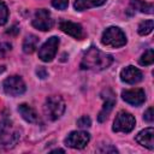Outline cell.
<instances>
[{
	"mask_svg": "<svg viewBox=\"0 0 154 154\" xmlns=\"http://www.w3.org/2000/svg\"><path fill=\"white\" fill-rule=\"evenodd\" d=\"M113 63V57L107 54L96 47H90L83 55L81 61V69L91 71H102Z\"/></svg>",
	"mask_w": 154,
	"mask_h": 154,
	"instance_id": "obj_1",
	"label": "cell"
},
{
	"mask_svg": "<svg viewBox=\"0 0 154 154\" xmlns=\"http://www.w3.org/2000/svg\"><path fill=\"white\" fill-rule=\"evenodd\" d=\"M19 140V132L12 129V123L8 119L0 120V150L13 148Z\"/></svg>",
	"mask_w": 154,
	"mask_h": 154,
	"instance_id": "obj_2",
	"label": "cell"
},
{
	"mask_svg": "<svg viewBox=\"0 0 154 154\" xmlns=\"http://www.w3.org/2000/svg\"><path fill=\"white\" fill-rule=\"evenodd\" d=\"M101 43L107 47L112 48H119L125 46L126 43V36L124 31L118 26H109L107 28L101 36Z\"/></svg>",
	"mask_w": 154,
	"mask_h": 154,
	"instance_id": "obj_3",
	"label": "cell"
},
{
	"mask_svg": "<svg viewBox=\"0 0 154 154\" xmlns=\"http://www.w3.org/2000/svg\"><path fill=\"white\" fill-rule=\"evenodd\" d=\"M43 112L49 120L59 119L65 112V102L58 95H51L46 99L43 105Z\"/></svg>",
	"mask_w": 154,
	"mask_h": 154,
	"instance_id": "obj_4",
	"label": "cell"
},
{
	"mask_svg": "<svg viewBox=\"0 0 154 154\" xmlns=\"http://www.w3.org/2000/svg\"><path fill=\"white\" fill-rule=\"evenodd\" d=\"M135 125H136L135 117L131 113H129V112L120 111L116 116V119L113 122L112 130L114 132H124V134H128V132H130V131L134 130Z\"/></svg>",
	"mask_w": 154,
	"mask_h": 154,
	"instance_id": "obj_5",
	"label": "cell"
},
{
	"mask_svg": "<svg viewBox=\"0 0 154 154\" xmlns=\"http://www.w3.org/2000/svg\"><path fill=\"white\" fill-rule=\"evenodd\" d=\"M25 83L20 76H10L2 82V90L8 96H19L25 93Z\"/></svg>",
	"mask_w": 154,
	"mask_h": 154,
	"instance_id": "obj_6",
	"label": "cell"
},
{
	"mask_svg": "<svg viewBox=\"0 0 154 154\" xmlns=\"http://www.w3.org/2000/svg\"><path fill=\"white\" fill-rule=\"evenodd\" d=\"M59 38L57 36H52L49 37L38 49V58L45 61V63H48V61H52L54 58H55V54L58 52V47H59Z\"/></svg>",
	"mask_w": 154,
	"mask_h": 154,
	"instance_id": "obj_7",
	"label": "cell"
},
{
	"mask_svg": "<svg viewBox=\"0 0 154 154\" xmlns=\"http://www.w3.org/2000/svg\"><path fill=\"white\" fill-rule=\"evenodd\" d=\"M54 24V20L51 16V12L46 8H40L35 12L32 18V26L41 30V31H48L52 29Z\"/></svg>",
	"mask_w": 154,
	"mask_h": 154,
	"instance_id": "obj_8",
	"label": "cell"
},
{
	"mask_svg": "<svg viewBox=\"0 0 154 154\" xmlns=\"http://www.w3.org/2000/svg\"><path fill=\"white\" fill-rule=\"evenodd\" d=\"M89 141H90V135L85 131H72L64 140L65 146L73 148V149L84 148L89 143Z\"/></svg>",
	"mask_w": 154,
	"mask_h": 154,
	"instance_id": "obj_9",
	"label": "cell"
},
{
	"mask_svg": "<svg viewBox=\"0 0 154 154\" xmlns=\"http://www.w3.org/2000/svg\"><path fill=\"white\" fill-rule=\"evenodd\" d=\"M122 99L132 106H141L146 101V93L143 89L140 88L126 89L122 91Z\"/></svg>",
	"mask_w": 154,
	"mask_h": 154,
	"instance_id": "obj_10",
	"label": "cell"
},
{
	"mask_svg": "<svg viewBox=\"0 0 154 154\" xmlns=\"http://www.w3.org/2000/svg\"><path fill=\"white\" fill-rule=\"evenodd\" d=\"M59 29H60L63 32H65V34L72 36V37L76 38V40H82V38L84 37L83 28H82V25L78 24V23H73V22H70V20H60V23H59Z\"/></svg>",
	"mask_w": 154,
	"mask_h": 154,
	"instance_id": "obj_11",
	"label": "cell"
},
{
	"mask_svg": "<svg viewBox=\"0 0 154 154\" xmlns=\"http://www.w3.org/2000/svg\"><path fill=\"white\" fill-rule=\"evenodd\" d=\"M142 72L135 66H126L120 71V79L126 84H136L142 81Z\"/></svg>",
	"mask_w": 154,
	"mask_h": 154,
	"instance_id": "obj_12",
	"label": "cell"
},
{
	"mask_svg": "<svg viewBox=\"0 0 154 154\" xmlns=\"http://www.w3.org/2000/svg\"><path fill=\"white\" fill-rule=\"evenodd\" d=\"M101 97L105 100V102H103V106H102V108H101V111L99 112V116H97V120L100 123L105 122L108 118L111 111L113 109V106L116 105V96L111 90H106V96L102 95Z\"/></svg>",
	"mask_w": 154,
	"mask_h": 154,
	"instance_id": "obj_13",
	"label": "cell"
},
{
	"mask_svg": "<svg viewBox=\"0 0 154 154\" xmlns=\"http://www.w3.org/2000/svg\"><path fill=\"white\" fill-rule=\"evenodd\" d=\"M136 142L150 150L154 149V129L153 128H147L142 131H140L136 137Z\"/></svg>",
	"mask_w": 154,
	"mask_h": 154,
	"instance_id": "obj_14",
	"label": "cell"
},
{
	"mask_svg": "<svg viewBox=\"0 0 154 154\" xmlns=\"http://www.w3.org/2000/svg\"><path fill=\"white\" fill-rule=\"evenodd\" d=\"M18 112L22 116V118L28 123H38L40 118L36 113V111L28 103H22L18 106Z\"/></svg>",
	"mask_w": 154,
	"mask_h": 154,
	"instance_id": "obj_15",
	"label": "cell"
},
{
	"mask_svg": "<svg viewBox=\"0 0 154 154\" xmlns=\"http://www.w3.org/2000/svg\"><path fill=\"white\" fill-rule=\"evenodd\" d=\"M106 2V0H76L73 4V7L77 11H84L91 7H97L101 6Z\"/></svg>",
	"mask_w": 154,
	"mask_h": 154,
	"instance_id": "obj_16",
	"label": "cell"
},
{
	"mask_svg": "<svg viewBox=\"0 0 154 154\" xmlns=\"http://www.w3.org/2000/svg\"><path fill=\"white\" fill-rule=\"evenodd\" d=\"M37 43H38V37L36 35L29 34L23 41V52L26 54H31L37 48Z\"/></svg>",
	"mask_w": 154,
	"mask_h": 154,
	"instance_id": "obj_17",
	"label": "cell"
},
{
	"mask_svg": "<svg viewBox=\"0 0 154 154\" xmlns=\"http://www.w3.org/2000/svg\"><path fill=\"white\" fill-rule=\"evenodd\" d=\"M131 6L134 10L152 14L153 13V4L152 2H144L143 0H131Z\"/></svg>",
	"mask_w": 154,
	"mask_h": 154,
	"instance_id": "obj_18",
	"label": "cell"
},
{
	"mask_svg": "<svg viewBox=\"0 0 154 154\" xmlns=\"http://www.w3.org/2000/svg\"><path fill=\"white\" fill-rule=\"evenodd\" d=\"M153 28H154V22H153V19H148V20H143V22L140 23L137 31H138V34H140L141 36H146V35H148V34L152 32Z\"/></svg>",
	"mask_w": 154,
	"mask_h": 154,
	"instance_id": "obj_19",
	"label": "cell"
},
{
	"mask_svg": "<svg viewBox=\"0 0 154 154\" xmlns=\"http://www.w3.org/2000/svg\"><path fill=\"white\" fill-rule=\"evenodd\" d=\"M138 63H140V65H142V66L152 65V64L154 63V51H153L152 48L147 49V51L141 55Z\"/></svg>",
	"mask_w": 154,
	"mask_h": 154,
	"instance_id": "obj_20",
	"label": "cell"
},
{
	"mask_svg": "<svg viewBox=\"0 0 154 154\" xmlns=\"http://www.w3.org/2000/svg\"><path fill=\"white\" fill-rule=\"evenodd\" d=\"M8 19V8L4 1H0V25H5Z\"/></svg>",
	"mask_w": 154,
	"mask_h": 154,
	"instance_id": "obj_21",
	"label": "cell"
},
{
	"mask_svg": "<svg viewBox=\"0 0 154 154\" xmlns=\"http://www.w3.org/2000/svg\"><path fill=\"white\" fill-rule=\"evenodd\" d=\"M52 6L57 10H65L69 6V0H52Z\"/></svg>",
	"mask_w": 154,
	"mask_h": 154,
	"instance_id": "obj_22",
	"label": "cell"
},
{
	"mask_svg": "<svg viewBox=\"0 0 154 154\" xmlns=\"http://www.w3.org/2000/svg\"><path fill=\"white\" fill-rule=\"evenodd\" d=\"M77 125L79 126V128H89L90 125H91V119L88 117V116H83V117H81L78 120H77Z\"/></svg>",
	"mask_w": 154,
	"mask_h": 154,
	"instance_id": "obj_23",
	"label": "cell"
},
{
	"mask_svg": "<svg viewBox=\"0 0 154 154\" xmlns=\"http://www.w3.org/2000/svg\"><path fill=\"white\" fill-rule=\"evenodd\" d=\"M11 47L12 46L10 43H7V42H0V59L4 58L7 54V52L11 51Z\"/></svg>",
	"mask_w": 154,
	"mask_h": 154,
	"instance_id": "obj_24",
	"label": "cell"
},
{
	"mask_svg": "<svg viewBox=\"0 0 154 154\" xmlns=\"http://www.w3.org/2000/svg\"><path fill=\"white\" fill-rule=\"evenodd\" d=\"M143 119L146 120V122H148V123H153V120H154V114H153V107H149L147 111H146V113L143 114Z\"/></svg>",
	"mask_w": 154,
	"mask_h": 154,
	"instance_id": "obj_25",
	"label": "cell"
},
{
	"mask_svg": "<svg viewBox=\"0 0 154 154\" xmlns=\"http://www.w3.org/2000/svg\"><path fill=\"white\" fill-rule=\"evenodd\" d=\"M97 150L101 152V153H118L117 148L113 147V146H111V144H108V146H106V147H103V148H99Z\"/></svg>",
	"mask_w": 154,
	"mask_h": 154,
	"instance_id": "obj_26",
	"label": "cell"
},
{
	"mask_svg": "<svg viewBox=\"0 0 154 154\" xmlns=\"http://www.w3.org/2000/svg\"><path fill=\"white\" fill-rule=\"evenodd\" d=\"M36 73H37V76H38L40 78H46V77H47V75H48V73H47V71H46V69H45V67H42V66H41V67H38V69L36 70Z\"/></svg>",
	"mask_w": 154,
	"mask_h": 154,
	"instance_id": "obj_27",
	"label": "cell"
},
{
	"mask_svg": "<svg viewBox=\"0 0 154 154\" xmlns=\"http://www.w3.org/2000/svg\"><path fill=\"white\" fill-rule=\"evenodd\" d=\"M6 32H7V34H13V35H17V34L19 32V28H18L17 25H13V26H12L10 30H7Z\"/></svg>",
	"mask_w": 154,
	"mask_h": 154,
	"instance_id": "obj_28",
	"label": "cell"
},
{
	"mask_svg": "<svg viewBox=\"0 0 154 154\" xmlns=\"http://www.w3.org/2000/svg\"><path fill=\"white\" fill-rule=\"evenodd\" d=\"M57 152H59V153H64V149H54V150H52V153H57Z\"/></svg>",
	"mask_w": 154,
	"mask_h": 154,
	"instance_id": "obj_29",
	"label": "cell"
},
{
	"mask_svg": "<svg viewBox=\"0 0 154 154\" xmlns=\"http://www.w3.org/2000/svg\"><path fill=\"white\" fill-rule=\"evenodd\" d=\"M5 70H6V67H5L4 65H2V66H0V73H2V72H4Z\"/></svg>",
	"mask_w": 154,
	"mask_h": 154,
	"instance_id": "obj_30",
	"label": "cell"
}]
</instances>
